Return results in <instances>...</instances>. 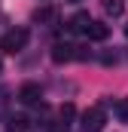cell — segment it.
<instances>
[{
  "label": "cell",
  "instance_id": "ba28073f",
  "mask_svg": "<svg viewBox=\"0 0 128 132\" xmlns=\"http://www.w3.org/2000/svg\"><path fill=\"white\" fill-rule=\"evenodd\" d=\"M73 114H76V108H73V104H61V123H64V126L73 120Z\"/></svg>",
  "mask_w": 128,
  "mask_h": 132
},
{
  "label": "cell",
  "instance_id": "277c9868",
  "mask_svg": "<svg viewBox=\"0 0 128 132\" xmlns=\"http://www.w3.org/2000/svg\"><path fill=\"white\" fill-rule=\"evenodd\" d=\"M73 49H76V46H70V43H55V46H52V62H55V65H64V62L76 59Z\"/></svg>",
  "mask_w": 128,
  "mask_h": 132
},
{
  "label": "cell",
  "instance_id": "6da1fadb",
  "mask_svg": "<svg viewBox=\"0 0 128 132\" xmlns=\"http://www.w3.org/2000/svg\"><path fill=\"white\" fill-rule=\"evenodd\" d=\"M28 28H12V31H6L0 37V49L3 52H9V55H15V52H22L25 46H28Z\"/></svg>",
  "mask_w": 128,
  "mask_h": 132
},
{
  "label": "cell",
  "instance_id": "30bf717a",
  "mask_svg": "<svg viewBox=\"0 0 128 132\" xmlns=\"http://www.w3.org/2000/svg\"><path fill=\"white\" fill-rule=\"evenodd\" d=\"M116 114H119L122 120H128V98H122L119 104H116Z\"/></svg>",
  "mask_w": 128,
  "mask_h": 132
},
{
  "label": "cell",
  "instance_id": "3957f363",
  "mask_svg": "<svg viewBox=\"0 0 128 132\" xmlns=\"http://www.w3.org/2000/svg\"><path fill=\"white\" fill-rule=\"evenodd\" d=\"M40 98H43V89H40L37 83H25V86L18 89V101H22V104H37Z\"/></svg>",
  "mask_w": 128,
  "mask_h": 132
},
{
  "label": "cell",
  "instance_id": "52a82bcc",
  "mask_svg": "<svg viewBox=\"0 0 128 132\" xmlns=\"http://www.w3.org/2000/svg\"><path fill=\"white\" fill-rule=\"evenodd\" d=\"M104 9H107V15H122L125 12V0H104Z\"/></svg>",
  "mask_w": 128,
  "mask_h": 132
},
{
  "label": "cell",
  "instance_id": "7c38bea8",
  "mask_svg": "<svg viewBox=\"0 0 128 132\" xmlns=\"http://www.w3.org/2000/svg\"><path fill=\"white\" fill-rule=\"evenodd\" d=\"M0 68H3V65H0Z\"/></svg>",
  "mask_w": 128,
  "mask_h": 132
},
{
  "label": "cell",
  "instance_id": "5b68a950",
  "mask_svg": "<svg viewBox=\"0 0 128 132\" xmlns=\"http://www.w3.org/2000/svg\"><path fill=\"white\" fill-rule=\"evenodd\" d=\"M86 37H89V40H95V43H101V40H107V37H110V25H104V22H92V25H89V31H86Z\"/></svg>",
  "mask_w": 128,
  "mask_h": 132
},
{
  "label": "cell",
  "instance_id": "9c48e42d",
  "mask_svg": "<svg viewBox=\"0 0 128 132\" xmlns=\"http://www.w3.org/2000/svg\"><path fill=\"white\" fill-rule=\"evenodd\" d=\"M25 123H28L25 117H12L9 120V132H25Z\"/></svg>",
  "mask_w": 128,
  "mask_h": 132
},
{
  "label": "cell",
  "instance_id": "8992f818",
  "mask_svg": "<svg viewBox=\"0 0 128 132\" xmlns=\"http://www.w3.org/2000/svg\"><path fill=\"white\" fill-rule=\"evenodd\" d=\"M89 25H92L89 12H76V15H73V19L67 22V28H70L73 34H86V31H89Z\"/></svg>",
  "mask_w": 128,
  "mask_h": 132
},
{
  "label": "cell",
  "instance_id": "8fae6325",
  "mask_svg": "<svg viewBox=\"0 0 128 132\" xmlns=\"http://www.w3.org/2000/svg\"><path fill=\"white\" fill-rule=\"evenodd\" d=\"M125 37H128V25H125Z\"/></svg>",
  "mask_w": 128,
  "mask_h": 132
},
{
  "label": "cell",
  "instance_id": "7a4b0ae2",
  "mask_svg": "<svg viewBox=\"0 0 128 132\" xmlns=\"http://www.w3.org/2000/svg\"><path fill=\"white\" fill-rule=\"evenodd\" d=\"M104 123H107L104 108H89V111L82 114V129H86V132H101Z\"/></svg>",
  "mask_w": 128,
  "mask_h": 132
}]
</instances>
